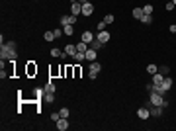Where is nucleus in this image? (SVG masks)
<instances>
[{
    "label": "nucleus",
    "instance_id": "nucleus-21",
    "mask_svg": "<svg viewBox=\"0 0 176 131\" xmlns=\"http://www.w3.org/2000/svg\"><path fill=\"white\" fill-rule=\"evenodd\" d=\"M131 14H133V18L141 20V18H143V8H133V12H131Z\"/></svg>",
    "mask_w": 176,
    "mask_h": 131
},
{
    "label": "nucleus",
    "instance_id": "nucleus-15",
    "mask_svg": "<svg viewBox=\"0 0 176 131\" xmlns=\"http://www.w3.org/2000/svg\"><path fill=\"white\" fill-rule=\"evenodd\" d=\"M88 47H90V45H88V43H84L82 39H80V41L76 43V51H80V53H86V51H88Z\"/></svg>",
    "mask_w": 176,
    "mask_h": 131
},
{
    "label": "nucleus",
    "instance_id": "nucleus-28",
    "mask_svg": "<svg viewBox=\"0 0 176 131\" xmlns=\"http://www.w3.org/2000/svg\"><path fill=\"white\" fill-rule=\"evenodd\" d=\"M59 112H61V117H69V113H70V110H69V108H61V110H59Z\"/></svg>",
    "mask_w": 176,
    "mask_h": 131
},
{
    "label": "nucleus",
    "instance_id": "nucleus-1",
    "mask_svg": "<svg viewBox=\"0 0 176 131\" xmlns=\"http://www.w3.org/2000/svg\"><path fill=\"white\" fill-rule=\"evenodd\" d=\"M0 57H2V61L16 63V43H14V41L4 43V45H2V49H0Z\"/></svg>",
    "mask_w": 176,
    "mask_h": 131
},
{
    "label": "nucleus",
    "instance_id": "nucleus-24",
    "mask_svg": "<svg viewBox=\"0 0 176 131\" xmlns=\"http://www.w3.org/2000/svg\"><path fill=\"white\" fill-rule=\"evenodd\" d=\"M43 39H45V41H55V33L53 31H45V35H43Z\"/></svg>",
    "mask_w": 176,
    "mask_h": 131
},
{
    "label": "nucleus",
    "instance_id": "nucleus-40",
    "mask_svg": "<svg viewBox=\"0 0 176 131\" xmlns=\"http://www.w3.org/2000/svg\"><path fill=\"white\" fill-rule=\"evenodd\" d=\"M35 2H37V0H35Z\"/></svg>",
    "mask_w": 176,
    "mask_h": 131
},
{
    "label": "nucleus",
    "instance_id": "nucleus-9",
    "mask_svg": "<svg viewBox=\"0 0 176 131\" xmlns=\"http://www.w3.org/2000/svg\"><path fill=\"white\" fill-rule=\"evenodd\" d=\"M80 39H82L84 43H88V45H90V43H92V41H94L96 37H94V33H92V31H82V35H80Z\"/></svg>",
    "mask_w": 176,
    "mask_h": 131
},
{
    "label": "nucleus",
    "instance_id": "nucleus-25",
    "mask_svg": "<svg viewBox=\"0 0 176 131\" xmlns=\"http://www.w3.org/2000/svg\"><path fill=\"white\" fill-rule=\"evenodd\" d=\"M153 10H155V6L153 4H145V8H143V14H153Z\"/></svg>",
    "mask_w": 176,
    "mask_h": 131
},
{
    "label": "nucleus",
    "instance_id": "nucleus-38",
    "mask_svg": "<svg viewBox=\"0 0 176 131\" xmlns=\"http://www.w3.org/2000/svg\"><path fill=\"white\" fill-rule=\"evenodd\" d=\"M78 2H80V4H86V2H88V0H78Z\"/></svg>",
    "mask_w": 176,
    "mask_h": 131
},
{
    "label": "nucleus",
    "instance_id": "nucleus-32",
    "mask_svg": "<svg viewBox=\"0 0 176 131\" xmlns=\"http://www.w3.org/2000/svg\"><path fill=\"white\" fill-rule=\"evenodd\" d=\"M59 117H61V112H53L51 113V121H57Z\"/></svg>",
    "mask_w": 176,
    "mask_h": 131
},
{
    "label": "nucleus",
    "instance_id": "nucleus-13",
    "mask_svg": "<svg viewBox=\"0 0 176 131\" xmlns=\"http://www.w3.org/2000/svg\"><path fill=\"white\" fill-rule=\"evenodd\" d=\"M74 53H76V45H73V43H67L65 55H67V57H74Z\"/></svg>",
    "mask_w": 176,
    "mask_h": 131
},
{
    "label": "nucleus",
    "instance_id": "nucleus-36",
    "mask_svg": "<svg viewBox=\"0 0 176 131\" xmlns=\"http://www.w3.org/2000/svg\"><path fill=\"white\" fill-rule=\"evenodd\" d=\"M74 76H76V78H78V76H80V67H78V65L74 67Z\"/></svg>",
    "mask_w": 176,
    "mask_h": 131
},
{
    "label": "nucleus",
    "instance_id": "nucleus-10",
    "mask_svg": "<svg viewBox=\"0 0 176 131\" xmlns=\"http://www.w3.org/2000/svg\"><path fill=\"white\" fill-rule=\"evenodd\" d=\"M161 88L164 90V92H168V90L172 88V78H168V76H164V78H162V82H161Z\"/></svg>",
    "mask_w": 176,
    "mask_h": 131
},
{
    "label": "nucleus",
    "instance_id": "nucleus-37",
    "mask_svg": "<svg viewBox=\"0 0 176 131\" xmlns=\"http://www.w3.org/2000/svg\"><path fill=\"white\" fill-rule=\"evenodd\" d=\"M170 33H176V23H172V26H170Z\"/></svg>",
    "mask_w": 176,
    "mask_h": 131
},
{
    "label": "nucleus",
    "instance_id": "nucleus-16",
    "mask_svg": "<svg viewBox=\"0 0 176 131\" xmlns=\"http://www.w3.org/2000/svg\"><path fill=\"white\" fill-rule=\"evenodd\" d=\"M149 110H151V116H153V117H161L162 116L161 106H153V108H149Z\"/></svg>",
    "mask_w": 176,
    "mask_h": 131
},
{
    "label": "nucleus",
    "instance_id": "nucleus-2",
    "mask_svg": "<svg viewBox=\"0 0 176 131\" xmlns=\"http://www.w3.org/2000/svg\"><path fill=\"white\" fill-rule=\"evenodd\" d=\"M164 96H162L161 92H151V98H149V106L147 108H153V106H161V108H164Z\"/></svg>",
    "mask_w": 176,
    "mask_h": 131
},
{
    "label": "nucleus",
    "instance_id": "nucleus-11",
    "mask_svg": "<svg viewBox=\"0 0 176 131\" xmlns=\"http://www.w3.org/2000/svg\"><path fill=\"white\" fill-rule=\"evenodd\" d=\"M92 12H94L92 2H86V4H82V16H92Z\"/></svg>",
    "mask_w": 176,
    "mask_h": 131
},
{
    "label": "nucleus",
    "instance_id": "nucleus-27",
    "mask_svg": "<svg viewBox=\"0 0 176 131\" xmlns=\"http://www.w3.org/2000/svg\"><path fill=\"white\" fill-rule=\"evenodd\" d=\"M141 22H143V23H147V26H149V23L153 22V16H149V14H143V18H141Z\"/></svg>",
    "mask_w": 176,
    "mask_h": 131
},
{
    "label": "nucleus",
    "instance_id": "nucleus-34",
    "mask_svg": "<svg viewBox=\"0 0 176 131\" xmlns=\"http://www.w3.org/2000/svg\"><path fill=\"white\" fill-rule=\"evenodd\" d=\"M104 22H106V23H114V16H111V14H108L106 18H104Z\"/></svg>",
    "mask_w": 176,
    "mask_h": 131
},
{
    "label": "nucleus",
    "instance_id": "nucleus-35",
    "mask_svg": "<svg viewBox=\"0 0 176 131\" xmlns=\"http://www.w3.org/2000/svg\"><path fill=\"white\" fill-rule=\"evenodd\" d=\"M53 33H55V37H57V39H59V37H61V35H63V29H53Z\"/></svg>",
    "mask_w": 176,
    "mask_h": 131
},
{
    "label": "nucleus",
    "instance_id": "nucleus-29",
    "mask_svg": "<svg viewBox=\"0 0 176 131\" xmlns=\"http://www.w3.org/2000/svg\"><path fill=\"white\" fill-rule=\"evenodd\" d=\"M33 72H37V67H33V63H29L28 65V75H33Z\"/></svg>",
    "mask_w": 176,
    "mask_h": 131
},
{
    "label": "nucleus",
    "instance_id": "nucleus-14",
    "mask_svg": "<svg viewBox=\"0 0 176 131\" xmlns=\"http://www.w3.org/2000/svg\"><path fill=\"white\" fill-rule=\"evenodd\" d=\"M43 102H45V104H53V102H55V94H53V92H45V94H43Z\"/></svg>",
    "mask_w": 176,
    "mask_h": 131
},
{
    "label": "nucleus",
    "instance_id": "nucleus-20",
    "mask_svg": "<svg viewBox=\"0 0 176 131\" xmlns=\"http://www.w3.org/2000/svg\"><path fill=\"white\" fill-rule=\"evenodd\" d=\"M51 57H65V51H61L57 47H51Z\"/></svg>",
    "mask_w": 176,
    "mask_h": 131
},
{
    "label": "nucleus",
    "instance_id": "nucleus-5",
    "mask_svg": "<svg viewBox=\"0 0 176 131\" xmlns=\"http://www.w3.org/2000/svg\"><path fill=\"white\" fill-rule=\"evenodd\" d=\"M55 123H57V129L59 131H67L69 129V117H59Z\"/></svg>",
    "mask_w": 176,
    "mask_h": 131
},
{
    "label": "nucleus",
    "instance_id": "nucleus-30",
    "mask_svg": "<svg viewBox=\"0 0 176 131\" xmlns=\"http://www.w3.org/2000/svg\"><path fill=\"white\" fill-rule=\"evenodd\" d=\"M106 26H108V23L104 22V20H102V22H98V31H104V29H106Z\"/></svg>",
    "mask_w": 176,
    "mask_h": 131
},
{
    "label": "nucleus",
    "instance_id": "nucleus-23",
    "mask_svg": "<svg viewBox=\"0 0 176 131\" xmlns=\"http://www.w3.org/2000/svg\"><path fill=\"white\" fill-rule=\"evenodd\" d=\"M63 33L65 35H74V28L73 26H63Z\"/></svg>",
    "mask_w": 176,
    "mask_h": 131
},
{
    "label": "nucleus",
    "instance_id": "nucleus-3",
    "mask_svg": "<svg viewBox=\"0 0 176 131\" xmlns=\"http://www.w3.org/2000/svg\"><path fill=\"white\" fill-rule=\"evenodd\" d=\"M100 70H102V65L96 63V61H92V63H90V69H88V78H90V80H96Z\"/></svg>",
    "mask_w": 176,
    "mask_h": 131
},
{
    "label": "nucleus",
    "instance_id": "nucleus-39",
    "mask_svg": "<svg viewBox=\"0 0 176 131\" xmlns=\"http://www.w3.org/2000/svg\"><path fill=\"white\" fill-rule=\"evenodd\" d=\"M172 2H174V6H176V0H172Z\"/></svg>",
    "mask_w": 176,
    "mask_h": 131
},
{
    "label": "nucleus",
    "instance_id": "nucleus-22",
    "mask_svg": "<svg viewBox=\"0 0 176 131\" xmlns=\"http://www.w3.org/2000/svg\"><path fill=\"white\" fill-rule=\"evenodd\" d=\"M43 90H45V92H53V94H55V90H57V86H55V84H53L51 80H49V82H47V84H45V88H43Z\"/></svg>",
    "mask_w": 176,
    "mask_h": 131
},
{
    "label": "nucleus",
    "instance_id": "nucleus-26",
    "mask_svg": "<svg viewBox=\"0 0 176 131\" xmlns=\"http://www.w3.org/2000/svg\"><path fill=\"white\" fill-rule=\"evenodd\" d=\"M90 47H94V49H102L104 43H102V41H98V39H94V41L90 43Z\"/></svg>",
    "mask_w": 176,
    "mask_h": 131
},
{
    "label": "nucleus",
    "instance_id": "nucleus-33",
    "mask_svg": "<svg viewBox=\"0 0 176 131\" xmlns=\"http://www.w3.org/2000/svg\"><path fill=\"white\" fill-rule=\"evenodd\" d=\"M164 8H166V12H170V10H174V2H166V6H164Z\"/></svg>",
    "mask_w": 176,
    "mask_h": 131
},
{
    "label": "nucleus",
    "instance_id": "nucleus-31",
    "mask_svg": "<svg viewBox=\"0 0 176 131\" xmlns=\"http://www.w3.org/2000/svg\"><path fill=\"white\" fill-rule=\"evenodd\" d=\"M168 70H170V69H168V67H166V65H162V67H161V69H158V72H162V75L166 76V75H168Z\"/></svg>",
    "mask_w": 176,
    "mask_h": 131
},
{
    "label": "nucleus",
    "instance_id": "nucleus-12",
    "mask_svg": "<svg viewBox=\"0 0 176 131\" xmlns=\"http://www.w3.org/2000/svg\"><path fill=\"white\" fill-rule=\"evenodd\" d=\"M137 116H139L141 119H149V117H151V110L149 108H139L137 110Z\"/></svg>",
    "mask_w": 176,
    "mask_h": 131
},
{
    "label": "nucleus",
    "instance_id": "nucleus-19",
    "mask_svg": "<svg viewBox=\"0 0 176 131\" xmlns=\"http://www.w3.org/2000/svg\"><path fill=\"white\" fill-rule=\"evenodd\" d=\"M162 78H164V75H162V72H155V75H153V82H155V84H161Z\"/></svg>",
    "mask_w": 176,
    "mask_h": 131
},
{
    "label": "nucleus",
    "instance_id": "nucleus-7",
    "mask_svg": "<svg viewBox=\"0 0 176 131\" xmlns=\"http://www.w3.org/2000/svg\"><path fill=\"white\" fill-rule=\"evenodd\" d=\"M96 53H98V49H94V47H88V51L84 53V57H86V61H96Z\"/></svg>",
    "mask_w": 176,
    "mask_h": 131
},
{
    "label": "nucleus",
    "instance_id": "nucleus-17",
    "mask_svg": "<svg viewBox=\"0 0 176 131\" xmlns=\"http://www.w3.org/2000/svg\"><path fill=\"white\" fill-rule=\"evenodd\" d=\"M147 72L151 76L155 75V72H158V65H155V63H151V65H147Z\"/></svg>",
    "mask_w": 176,
    "mask_h": 131
},
{
    "label": "nucleus",
    "instance_id": "nucleus-18",
    "mask_svg": "<svg viewBox=\"0 0 176 131\" xmlns=\"http://www.w3.org/2000/svg\"><path fill=\"white\" fill-rule=\"evenodd\" d=\"M74 63H82V61H86V57H84V53H80V51H76L74 53Z\"/></svg>",
    "mask_w": 176,
    "mask_h": 131
},
{
    "label": "nucleus",
    "instance_id": "nucleus-6",
    "mask_svg": "<svg viewBox=\"0 0 176 131\" xmlns=\"http://www.w3.org/2000/svg\"><path fill=\"white\" fill-rule=\"evenodd\" d=\"M74 23H76V16H63V18H61V26H74Z\"/></svg>",
    "mask_w": 176,
    "mask_h": 131
},
{
    "label": "nucleus",
    "instance_id": "nucleus-4",
    "mask_svg": "<svg viewBox=\"0 0 176 131\" xmlns=\"http://www.w3.org/2000/svg\"><path fill=\"white\" fill-rule=\"evenodd\" d=\"M70 14L73 16H80L82 14V4H80L78 0H73V4H70Z\"/></svg>",
    "mask_w": 176,
    "mask_h": 131
},
{
    "label": "nucleus",
    "instance_id": "nucleus-8",
    "mask_svg": "<svg viewBox=\"0 0 176 131\" xmlns=\"http://www.w3.org/2000/svg\"><path fill=\"white\" fill-rule=\"evenodd\" d=\"M96 39H98V41H102L104 45H106V43L110 41V31H106V29H104V31H98Z\"/></svg>",
    "mask_w": 176,
    "mask_h": 131
}]
</instances>
